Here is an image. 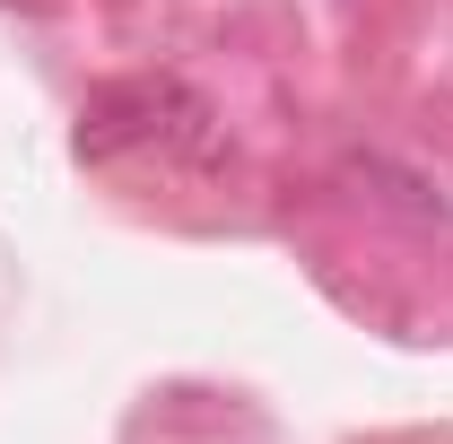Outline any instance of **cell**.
<instances>
[{"mask_svg": "<svg viewBox=\"0 0 453 444\" xmlns=\"http://www.w3.org/2000/svg\"><path fill=\"white\" fill-rule=\"evenodd\" d=\"M340 183L357 192V201H375V210H393V218H445V192L427 183V174H410V166H393V157H340Z\"/></svg>", "mask_w": 453, "mask_h": 444, "instance_id": "obj_2", "label": "cell"}, {"mask_svg": "<svg viewBox=\"0 0 453 444\" xmlns=\"http://www.w3.org/2000/svg\"><path fill=\"white\" fill-rule=\"evenodd\" d=\"M201 122L210 113L192 105L174 79H131V88H96L88 113H79V157H113V149H131V140H201Z\"/></svg>", "mask_w": 453, "mask_h": 444, "instance_id": "obj_1", "label": "cell"}]
</instances>
